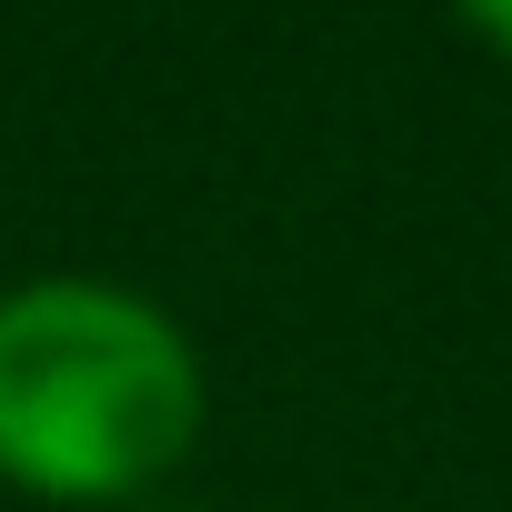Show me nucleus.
I'll use <instances>...</instances> for the list:
<instances>
[{"label":"nucleus","mask_w":512,"mask_h":512,"mask_svg":"<svg viewBox=\"0 0 512 512\" xmlns=\"http://www.w3.org/2000/svg\"><path fill=\"white\" fill-rule=\"evenodd\" d=\"M452 11L482 31V51H502V61H512V0H452Z\"/></svg>","instance_id":"2"},{"label":"nucleus","mask_w":512,"mask_h":512,"mask_svg":"<svg viewBox=\"0 0 512 512\" xmlns=\"http://www.w3.org/2000/svg\"><path fill=\"white\" fill-rule=\"evenodd\" d=\"M211 422L201 342L131 282L41 272L0 292V482L31 502H131Z\"/></svg>","instance_id":"1"}]
</instances>
